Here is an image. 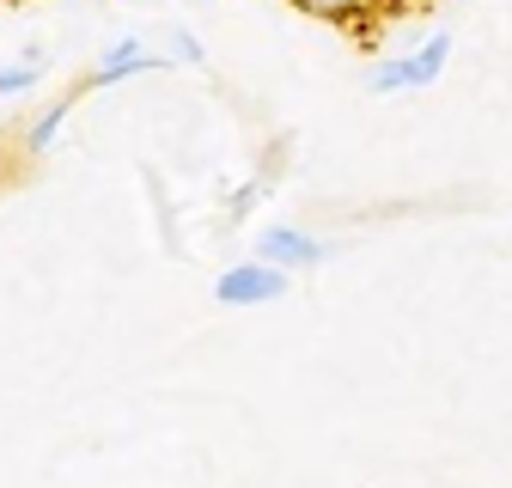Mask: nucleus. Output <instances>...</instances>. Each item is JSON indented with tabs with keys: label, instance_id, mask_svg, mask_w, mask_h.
<instances>
[{
	"label": "nucleus",
	"instance_id": "obj_6",
	"mask_svg": "<svg viewBox=\"0 0 512 488\" xmlns=\"http://www.w3.org/2000/svg\"><path fill=\"white\" fill-rule=\"evenodd\" d=\"M299 13H311V19H336V25H360L378 0H293Z\"/></svg>",
	"mask_w": 512,
	"mask_h": 488
},
{
	"label": "nucleus",
	"instance_id": "obj_9",
	"mask_svg": "<svg viewBox=\"0 0 512 488\" xmlns=\"http://www.w3.org/2000/svg\"><path fill=\"white\" fill-rule=\"evenodd\" d=\"M256 196H263V183H244V190L232 196V220H244V214L256 208Z\"/></svg>",
	"mask_w": 512,
	"mask_h": 488
},
{
	"label": "nucleus",
	"instance_id": "obj_2",
	"mask_svg": "<svg viewBox=\"0 0 512 488\" xmlns=\"http://www.w3.org/2000/svg\"><path fill=\"white\" fill-rule=\"evenodd\" d=\"M256 257L275 263V269H287V275H305V269H317V263L330 257V244L311 238V232H299V226H269L263 238H256Z\"/></svg>",
	"mask_w": 512,
	"mask_h": 488
},
{
	"label": "nucleus",
	"instance_id": "obj_7",
	"mask_svg": "<svg viewBox=\"0 0 512 488\" xmlns=\"http://www.w3.org/2000/svg\"><path fill=\"white\" fill-rule=\"evenodd\" d=\"M37 80H43V49H25L19 68H0V98H19V92H31Z\"/></svg>",
	"mask_w": 512,
	"mask_h": 488
},
{
	"label": "nucleus",
	"instance_id": "obj_3",
	"mask_svg": "<svg viewBox=\"0 0 512 488\" xmlns=\"http://www.w3.org/2000/svg\"><path fill=\"white\" fill-rule=\"evenodd\" d=\"M153 68H159V55H147L135 37H116V43H104L98 68H92V80H86L80 92H104V86H116V80H135V74H153Z\"/></svg>",
	"mask_w": 512,
	"mask_h": 488
},
{
	"label": "nucleus",
	"instance_id": "obj_8",
	"mask_svg": "<svg viewBox=\"0 0 512 488\" xmlns=\"http://www.w3.org/2000/svg\"><path fill=\"white\" fill-rule=\"evenodd\" d=\"M171 55H177V61H189V68H202V61H208V49H202V37H196V31H171Z\"/></svg>",
	"mask_w": 512,
	"mask_h": 488
},
{
	"label": "nucleus",
	"instance_id": "obj_1",
	"mask_svg": "<svg viewBox=\"0 0 512 488\" xmlns=\"http://www.w3.org/2000/svg\"><path fill=\"white\" fill-rule=\"evenodd\" d=\"M287 287H293L287 269H275V263H263V257H250V263H232V269L214 281V299L232 305V312H250V305H275V299H287Z\"/></svg>",
	"mask_w": 512,
	"mask_h": 488
},
{
	"label": "nucleus",
	"instance_id": "obj_4",
	"mask_svg": "<svg viewBox=\"0 0 512 488\" xmlns=\"http://www.w3.org/2000/svg\"><path fill=\"white\" fill-rule=\"evenodd\" d=\"M452 49H458V37L452 31H433L415 55H403V92H427L439 74H445V61H452Z\"/></svg>",
	"mask_w": 512,
	"mask_h": 488
},
{
	"label": "nucleus",
	"instance_id": "obj_5",
	"mask_svg": "<svg viewBox=\"0 0 512 488\" xmlns=\"http://www.w3.org/2000/svg\"><path fill=\"white\" fill-rule=\"evenodd\" d=\"M80 104V92H68V98H55V104H43L37 110V122L25 129V153H49L55 147V135H61V122H68V110Z\"/></svg>",
	"mask_w": 512,
	"mask_h": 488
}]
</instances>
